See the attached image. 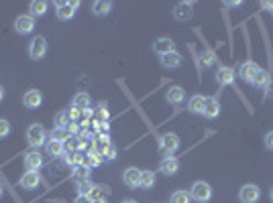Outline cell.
Instances as JSON below:
<instances>
[{"mask_svg":"<svg viewBox=\"0 0 273 203\" xmlns=\"http://www.w3.org/2000/svg\"><path fill=\"white\" fill-rule=\"evenodd\" d=\"M188 193H190V199L196 203H208L212 199V187L206 181H196Z\"/></svg>","mask_w":273,"mask_h":203,"instance_id":"cell-1","label":"cell"},{"mask_svg":"<svg viewBox=\"0 0 273 203\" xmlns=\"http://www.w3.org/2000/svg\"><path fill=\"white\" fill-rule=\"evenodd\" d=\"M80 2L74 0V2H68V0H57L55 2V14L59 20H72L76 16V10H78Z\"/></svg>","mask_w":273,"mask_h":203,"instance_id":"cell-2","label":"cell"},{"mask_svg":"<svg viewBox=\"0 0 273 203\" xmlns=\"http://www.w3.org/2000/svg\"><path fill=\"white\" fill-rule=\"evenodd\" d=\"M27 142L31 144V147H43L47 144V132L41 124H31L27 130Z\"/></svg>","mask_w":273,"mask_h":203,"instance_id":"cell-3","label":"cell"},{"mask_svg":"<svg viewBox=\"0 0 273 203\" xmlns=\"http://www.w3.org/2000/svg\"><path fill=\"white\" fill-rule=\"evenodd\" d=\"M261 197V189L255 185V183H247L242 185L240 191H238V199L240 203H257Z\"/></svg>","mask_w":273,"mask_h":203,"instance_id":"cell-4","label":"cell"},{"mask_svg":"<svg viewBox=\"0 0 273 203\" xmlns=\"http://www.w3.org/2000/svg\"><path fill=\"white\" fill-rule=\"evenodd\" d=\"M177 149H179V136L175 132H167L161 136V151L165 157H173Z\"/></svg>","mask_w":273,"mask_h":203,"instance_id":"cell-5","label":"cell"},{"mask_svg":"<svg viewBox=\"0 0 273 203\" xmlns=\"http://www.w3.org/2000/svg\"><path fill=\"white\" fill-rule=\"evenodd\" d=\"M33 28H35V18H33L31 14H21V16H17V20H15V31H17L19 35H31Z\"/></svg>","mask_w":273,"mask_h":203,"instance_id":"cell-6","label":"cell"},{"mask_svg":"<svg viewBox=\"0 0 273 203\" xmlns=\"http://www.w3.org/2000/svg\"><path fill=\"white\" fill-rule=\"evenodd\" d=\"M45 53H47V41H45V37H33V41H31V45H29V55H31V59H35V61H39L41 57H45Z\"/></svg>","mask_w":273,"mask_h":203,"instance_id":"cell-7","label":"cell"},{"mask_svg":"<svg viewBox=\"0 0 273 203\" xmlns=\"http://www.w3.org/2000/svg\"><path fill=\"white\" fill-rule=\"evenodd\" d=\"M194 16V2H177L173 6V18L179 22H186Z\"/></svg>","mask_w":273,"mask_h":203,"instance_id":"cell-8","label":"cell"},{"mask_svg":"<svg viewBox=\"0 0 273 203\" xmlns=\"http://www.w3.org/2000/svg\"><path fill=\"white\" fill-rule=\"evenodd\" d=\"M123 183H125L129 189H137V187H141V169H137V167H129V169L123 173Z\"/></svg>","mask_w":273,"mask_h":203,"instance_id":"cell-9","label":"cell"},{"mask_svg":"<svg viewBox=\"0 0 273 203\" xmlns=\"http://www.w3.org/2000/svg\"><path fill=\"white\" fill-rule=\"evenodd\" d=\"M39 181H41V177H39V173H37V171H27L25 175L21 177L19 185H21L23 189H27V191H33V189H37V187H39Z\"/></svg>","mask_w":273,"mask_h":203,"instance_id":"cell-10","label":"cell"},{"mask_svg":"<svg viewBox=\"0 0 273 203\" xmlns=\"http://www.w3.org/2000/svg\"><path fill=\"white\" fill-rule=\"evenodd\" d=\"M259 71H261V67H259L255 61H245V63L238 67V75L245 79V81H249V83L255 79V75H257Z\"/></svg>","mask_w":273,"mask_h":203,"instance_id":"cell-11","label":"cell"},{"mask_svg":"<svg viewBox=\"0 0 273 203\" xmlns=\"http://www.w3.org/2000/svg\"><path fill=\"white\" fill-rule=\"evenodd\" d=\"M23 104H25V108H29V110H35V108H39V106L43 104V94H41L39 90H29V92L23 96Z\"/></svg>","mask_w":273,"mask_h":203,"instance_id":"cell-12","label":"cell"},{"mask_svg":"<svg viewBox=\"0 0 273 203\" xmlns=\"http://www.w3.org/2000/svg\"><path fill=\"white\" fill-rule=\"evenodd\" d=\"M153 51L161 57V55H167V53H173L175 51V43H173V39H169V37H159L155 43H153Z\"/></svg>","mask_w":273,"mask_h":203,"instance_id":"cell-13","label":"cell"},{"mask_svg":"<svg viewBox=\"0 0 273 203\" xmlns=\"http://www.w3.org/2000/svg\"><path fill=\"white\" fill-rule=\"evenodd\" d=\"M25 169L27 171H37L39 173V169L43 167V157L37 153V151H31V153H27L25 155Z\"/></svg>","mask_w":273,"mask_h":203,"instance_id":"cell-14","label":"cell"},{"mask_svg":"<svg viewBox=\"0 0 273 203\" xmlns=\"http://www.w3.org/2000/svg\"><path fill=\"white\" fill-rule=\"evenodd\" d=\"M204 118L208 120H214L218 118L220 114V104H218V98H206V106H204Z\"/></svg>","mask_w":273,"mask_h":203,"instance_id":"cell-15","label":"cell"},{"mask_svg":"<svg viewBox=\"0 0 273 203\" xmlns=\"http://www.w3.org/2000/svg\"><path fill=\"white\" fill-rule=\"evenodd\" d=\"M159 171L163 173V175L171 177V175H175V173L179 171V161H177L175 157H165V159L159 163Z\"/></svg>","mask_w":273,"mask_h":203,"instance_id":"cell-16","label":"cell"},{"mask_svg":"<svg viewBox=\"0 0 273 203\" xmlns=\"http://www.w3.org/2000/svg\"><path fill=\"white\" fill-rule=\"evenodd\" d=\"M165 100L171 104V106H179L181 102L186 100V92L179 88V85H173V88H169L167 90V94H165Z\"/></svg>","mask_w":273,"mask_h":203,"instance_id":"cell-17","label":"cell"},{"mask_svg":"<svg viewBox=\"0 0 273 203\" xmlns=\"http://www.w3.org/2000/svg\"><path fill=\"white\" fill-rule=\"evenodd\" d=\"M161 65L165 69H177L181 65V55L177 51L173 53H167V55H161Z\"/></svg>","mask_w":273,"mask_h":203,"instance_id":"cell-18","label":"cell"},{"mask_svg":"<svg viewBox=\"0 0 273 203\" xmlns=\"http://www.w3.org/2000/svg\"><path fill=\"white\" fill-rule=\"evenodd\" d=\"M216 81H218V85H230V83H234V71L230 67H218Z\"/></svg>","mask_w":273,"mask_h":203,"instance_id":"cell-19","label":"cell"},{"mask_svg":"<svg viewBox=\"0 0 273 203\" xmlns=\"http://www.w3.org/2000/svg\"><path fill=\"white\" fill-rule=\"evenodd\" d=\"M90 104H92V98H90V94H86V92L76 94V96H74V100H72V106H74V108H78V110H88V108H90Z\"/></svg>","mask_w":273,"mask_h":203,"instance_id":"cell-20","label":"cell"},{"mask_svg":"<svg viewBox=\"0 0 273 203\" xmlns=\"http://www.w3.org/2000/svg\"><path fill=\"white\" fill-rule=\"evenodd\" d=\"M64 161H66L68 167L76 169V167H80V165L86 163V157H84L80 151H76V153H66V155H64Z\"/></svg>","mask_w":273,"mask_h":203,"instance_id":"cell-21","label":"cell"},{"mask_svg":"<svg viewBox=\"0 0 273 203\" xmlns=\"http://www.w3.org/2000/svg\"><path fill=\"white\" fill-rule=\"evenodd\" d=\"M110 10H112V2H108V0H96L92 4V12L96 16H106L110 14Z\"/></svg>","mask_w":273,"mask_h":203,"instance_id":"cell-22","label":"cell"},{"mask_svg":"<svg viewBox=\"0 0 273 203\" xmlns=\"http://www.w3.org/2000/svg\"><path fill=\"white\" fill-rule=\"evenodd\" d=\"M47 155L49 157H64L66 155V147H64V142H57V140H49L47 142Z\"/></svg>","mask_w":273,"mask_h":203,"instance_id":"cell-23","label":"cell"},{"mask_svg":"<svg viewBox=\"0 0 273 203\" xmlns=\"http://www.w3.org/2000/svg\"><path fill=\"white\" fill-rule=\"evenodd\" d=\"M29 10H31V16H45L47 14V2L45 0H33L31 4H29Z\"/></svg>","mask_w":273,"mask_h":203,"instance_id":"cell-24","label":"cell"},{"mask_svg":"<svg viewBox=\"0 0 273 203\" xmlns=\"http://www.w3.org/2000/svg\"><path fill=\"white\" fill-rule=\"evenodd\" d=\"M204 106H206V98L204 96H192L190 102H188V110L194 112V114H202Z\"/></svg>","mask_w":273,"mask_h":203,"instance_id":"cell-25","label":"cell"},{"mask_svg":"<svg viewBox=\"0 0 273 203\" xmlns=\"http://www.w3.org/2000/svg\"><path fill=\"white\" fill-rule=\"evenodd\" d=\"M153 185H155L153 171H141V187H143V189H151Z\"/></svg>","mask_w":273,"mask_h":203,"instance_id":"cell-26","label":"cell"},{"mask_svg":"<svg viewBox=\"0 0 273 203\" xmlns=\"http://www.w3.org/2000/svg\"><path fill=\"white\" fill-rule=\"evenodd\" d=\"M74 181H82V179H90V167L84 163V165H80V167H76L74 169Z\"/></svg>","mask_w":273,"mask_h":203,"instance_id":"cell-27","label":"cell"},{"mask_svg":"<svg viewBox=\"0 0 273 203\" xmlns=\"http://www.w3.org/2000/svg\"><path fill=\"white\" fill-rule=\"evenodd\" d=\"M100 163H102V155H100L98 151H92V153H88V157H86V165H88L90 169H94V167H100Z\"/></svg>","mask_w":273,"mask_h":203,"instance_id":"cell-28","label":"cell"},{"mask_svg":"<svg viewBox=\"0 0 273 203\" xmlns=\"http://www.w3.org/2000/svg\"><path fill=\"white\" fill-rule=\"evenodd\" d=\"M269 81H271V79H269V73H267V71H263V69H261V71H259V73H257V75H255V79H253V81H251V83H253V85H255V88H265V85H267V83H269Z\"/></svg>","mask_w":273,"mask_h":203,"instance_id":"cell-29","label":"cell"},{"mask_svg":"<svg viewBox=\"0 0 273 203\" xmlns=\"http://www.w3.org/2000/svg\"><path fill=\"white\" fill-rule=\"evenodd\" d=\"M70 116H68V110L66 112H59L57 116H55V128H68L70 126Z\"/></svg>","mask_w":273,"mask_h":203,"instance_id":"cell-30","label":"cell"},{"mask_svg":"<svg viewBox=\"0 0 273 203\" xmlns=\"http://www.w3.org/2000/svg\"><path fill=\"white\" fill-rule=\"evenodd\" d=\"M70 138V132L68 128H53L51 130V140H57V142H66Z\"/></svg>","mask_w":273,"mask_h":203,"instance_id":"cell-31","label":"cell"},{"mask_svg":"<svg viewBox=\"0 0 273 203\" xmlns=\"http://www.w3.org/2000/svg\"><path fill=\"white\" fill-rule=\"evenodd\" d=\"M192 199H190V193L188 191H184V189H179V191H175L173 195H171V201L169 203H190Z\"/></svg>","mask_w":273,"mask_h":203,"instance_id":"cell-32","label":"cell"},{"mask_svg":"<svg viewBox=\"0 0 273 203\" xmlns=\"http://www.w3.org/2000/svg\"><path fill=\"white\" fill-rule=\"evenodd\" d=\"M76 185H78V191H80V195H90V191H92V187H94V183L90 181V179H82V181H76Z\"/></svg>","mask_w":273,"mask_h":203,"instance_id":"cell-33","label":"cell"},{"mask_svg":"<svg viewBox=\"0 0 273 203\" xmlns=\"http://www.w3.org/2000/svg\"><path fill=\"white\" fill-rule=\"evenodd\" d=\"M200 61H202L204 67H212V65H214V61H216V55L212 53V51H204L200 55Z\"/></svg>","mask_w":273,"mask_h":203,"instance_id":"cell-34","label":"cell"},{"mask_svg":"<svg viewBox=\"0 0 273 203\" xmlns=\"http://www.w3.org/2000/svg\"><path fill=\"white\" fill-rule=\"evenodd\" d=\"M108 191H110V189H108V187H104V185H94V187H92V191H90V197H92V199H102Z\"/></svg>","mask_w":273,"mask_h":203,"instance_id":"cell-35","label":"cell"},{"mask_svg":"<svg viewBox=\"0 0 273 203\" xmlns=\"http://www.w3.org/2000/svg\"><path fill=\"white\" fill-rule=\"evenodd\" d=\"M100 155H102V159H104V161L112 163V161L116 159V149H114V144H108V147H106V149H104Z\"/></svg>","mask_w":273,"mask_h":203,"instance_id":"cell-36","label":"cell"},{"mask_svg":"<svg viewBox=\"0 0 273 203\" xmlns=\"http://www.w3.org/2000/svg\"><path fill=\"white\" fill-rule=\"evenodd\" d=\"M11 134V122L9 120H0V140L7 138Z\"/></svg>","mask_w":273,"mask_h":203,"instance_id":"cell-37","label":"cell"},{"mask_svg":"<svg viewBox=\"0 0 273 203\" xmlns=\"http://www.w3.org/2000/svg\"><path fill=\"white\" fill-rule=\"evenodd\" d=\"M108 120V108H106V104H100L98 106V120L96 122H106Z\"/></svg>","mask_w":273,"mask_h":203,"instance_id":"cell-38","label":"cell"},{"mask_svg":"<svg viewBox=\"0 0 273 203\" xmlns=\"http://www.w3.org/2000/svg\"><path fill=\"white\" fill-rule=\"evenodd\" d=\"M68 116H70V120H72V122H78V120L82 118V110H78V108H74V106H72V108L68 110Z\"/></svg>","mask_w":273,"mask_h":203,"instance_id":"cell-39","label":"cell"},{"mask_svg":"<svg viewBox=\"0 0 273 203\" xmlns=\"http://www.w3.org/2000/svg\"><path fill=\"white\" fill-rule=\"evenodd\" d=\"M68 132H70V136H76V134H80V132H82V128H80V124H78V122H70Z\"/></svg>","mask_w":273,"mask_h":203,"instance_id":"cell-40","label":"cell"},{"mask_svg":"<svg viewBox=\"0 0 273 203\" xmlns=\"http://www.w3.org/2000/svg\"><path fill=\"white\" fill-rule=\"evenodd\" d=\"M265 147H267L269 151H273V130L265 134Z\"/></svg>","mask_w":273,"mask_h":203,"instance_id":"cell-41","label":"cell"},{"mask_svg":"<svg viewBox=\"0 0 273 203\" xmlns=\"http://www.w3.org/2000/svg\"><path fill=\"white\" fill-rule=\"evenodd\" d=\"M74 203H92V197L90 195H78Z\"/></svg>","mask_w":273,"mask_h":203,"instance_id":"cell-42","label":"cell"},{"mask_svg":"<svg viewBox=\"0 0 273 203\" xmlns=\"http://www.w3.org/2000/svg\"><path fill=\"white\" fill-rule=\"evenodd\" d=\"M263 90H265V96H269V98H273V81H269V83L265 85V88H263Z\"/></svg>","mask_w":273,"mask_h":203,"instance_id":"cell-43","label":"cell"},{"mask_svg":"<svg viewBox=\"0 0 273 203\" xmlns=\"http://www.w3.org/2000/svg\"><path fill=\"white\" fill-rule=\"evenodd\" d=\"M242 2H240V0H234V2H224V6H228V8H238Z\"/></svg>","mask_w":273,"mask_h":203,"instance_id":"cell-44","label":"cell"},{"mask_svg":"<svg viewBox=\"0 0 273 203\" xmlns=\"http://www.w3.org/2000/svg\"><path fill=\"white\" fill-rule=\"evenodd\" d=\"M261 8H265V10H273V0H271V2H261Z\"/></svg>","mask_w":273,"mask_h":203,"instance_id":"cell-45","label":"cell"},{"mask_svg":"<svg viewBox=\"0 0 273 203\" xmlns=\"http://www.w3.org/2000/svg\"><path fill=\"white\" fill-rule=\"evenodd\" d=\"M3 98H5V88L0 85V102H3Z\"/></svg>","mask_w":273,"mask_h":203,"instance_id":"cell-46","label":"cell"},{"mask_svg":"<svg viewBox=\"0 0 273 203\" xmlns=\"http://www.w3.org/2000/svg\"><path fill=\"white\" fill-rule=\"evenodd\" d=\"M92 203H106V199L102 197V199H92Z\"/></svg>","mask_w":273,"mask_h":203,"instance_id":"cell-47","label":"cell"},{"mask_svg":"<svg viewBox=\"0 0 273 203\" xmlns=\"http://www.w3.org/2000/svg\"><path fill=\"white\" fill-rule=\"evenodd\" d=\"M123 203H137V201H135V199H125Z\"/></svg>","mask_w":273,"mask_h":203,"instance_id":"cell-48","label":"cell"},{"mask_svg":"<svg viewBox=\"0 0 273 203\" xmlns=\"http://www.w3.org/2000/svg\"><path fill=\"white\" fill-rule=\"evenodd\" d=\"M0 197H3V185H0Z\"/></svg>","mask_w":273,"mask_h":203,"instance_id":"cell-49","label":"cell"},{"mask_svg":"<svg viewBox=\"0 0 273 203\" xmlns=\"http://www.w3.org/2000/svg\"><path fill=\"white\" fill-rule=\"evenodd\" d=\"M271 201H273V189H271Z\"/></svg>","mask_w":273,"mask_h":203,"instance_id":"cell-50","label":"cell"}]
</instances>
